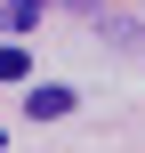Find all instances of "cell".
I'll return each instance as SVG.
<instances>
[{"label":"cell","instance_id":"obj_1","mask_svg":"<svg viewBox=\"0 0 145 153\" xmlns=\"http://www.w3.org/2000/svg\"><path fill=\"white\" fill-rule=\"evenodd\" d=\"M24 113L32 121H65L73 113V89H24Z\"/></svg>","mask_w":145,"mask_h":153},{"label":"cell","instance_id":"obj_2","mask_svg":"<svg viewBox=\"0 0 145 153\" xmlns=\"http://www.w3.org/2000/svg\"><path fill=\"white\" fill-rule=\"evenodd\" d=\"M40 8H48V0H8V8H0V24H8V32H32V24H40Z\"/></svg>","mask_w":145,"mask_h":153},{"label":"cell","instance_id":"obj_3","mask_svg":"<svg viewBox=\"0 0 145 153\" xmlns=\"http://www.w3.org/2000/svg\"><path fill=\"white\" fill-rule=\"evenodd\" d=\"M24 73H32V56L24 48H0V81H24Z\"/></svg>","mask_w":145,"mask_h":153},{"label":"cell","instance_id":"obj_4","mask_svg":"<svg viewBox=\"0 0 145 153\" xmlns=\"http://www.w3.org/2000/svg\"><path fill=\"white\" fill-rule=\"evenodd\" d=\"M73 8H97V0H73Z\"/></svg>","mask_w":145,"mask_h":153}]
</instances>
